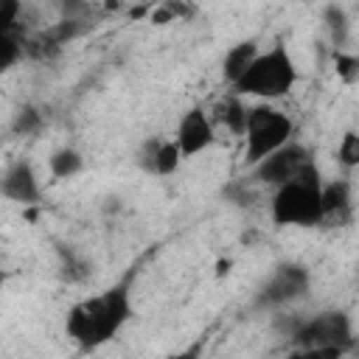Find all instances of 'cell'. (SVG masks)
I'll use <instances>...</instances> for the list:
<instances>
[{
  "mask_svg": "<svg viewBox=\"0 0 359 359\" xmlns=\"http://www.w3.org/2000/svg\"><path fill=\"white\" fill-rule=\"evenodd\" d=\"M129 317H132V292H129V278H126L70 306L65 331L81 351H95L107 345L126 325Z\"/></svg>",
  "mask_w": 359,
  "mask_h": 359,
  "instance_id": "cell-1",
  "label": "cell"
},
{
  "mask_svg": "<svg viewBox=\"0 0 359 359\" xmlns=\"http://www.w3.org/2000/svg\"><path fill=\"white\" fill-rule=\"evenodd\" d=\"M272 222L280 227H314L323 222V180L320 168L311 163L297 180L275 188L269 199Z\"/></svg>",
  "mask_w": 359,
  "mask_h": 359,
  "instance_id": "cell-2",
  "label": "cell"
},
{
  "mask_svg": "<svg viewBox=\"0 0 359 359\" xmlns=\"http://www.w3.org/2000/svg\"><path fill=\"white\" fill-rule=\"evenodd\" d=\"M297 81V67L292 53L283 42L272 45L269 50L258 53V59L250 65V70L233 84L236 95H255L261 101L283 98Z\"/></svg>",
  "mask_w": 359,
  "mask_h": 359,
  "instance_id": "cell-3",
  "label": "cell"
},
{
  "mask_svg": "<svg viewBox=\"0 0 359 359\" xmlns=\"http://www.w3.org/2000/svg\"><path fill=\"white\" fill-rule=\"evenodd\" d=\"M292 137V121L269 107V104H255L250 107V118H247V149H244V163L247 165H258L261 160H266L269 154H275L278 149H283Z\"/></svg>",
  "mask_w": 359,
  "mask_h": 359,
  "instance_id": "cell-4",
  "label": "cell"
},
{
  "mask_svg": "<svg viewBox=\"0 0 359 359\" xmlns=\"http://www.w3.org/2000/svg\"><path fill=\"white\" fill-rule=\"evenodd\" d=\"M292 342L297 348H342V351H348L353 345L351 317L339 309L317 311L314 317L300 320L297 331L292 334Z\"/></svg>",
  "mask_w": 359,
  "mask_h": 359,
  "instance_id": "cell-5",
  "label": "cell"
},
{
  "mask_svg": "<svg viewBox=\"0 0 359 359\" xmlns=\"http://www.w3.org/2000/svg\"><path fill=\"white\" fill-rule=\"evenodd\" d=\"M309 283H311V275L303 264H278L266 280L258 286L255 292V306L258 309H278V306H286L297 297H303L309 292Z\"/></svg>",
  "mask_w": 359,
  "mask_h": 359,
  "instance_id": "cell-6",
  "label": "cell"
},
{
  "mask_svg": "<svg viewBox=\"0 0 359 359\" xmlns=\"http://www.w3.org/2000/svg\"><path fill=\"white\" fill-rule=\"evenodd\" d=\"M311 163H314L311 151H309L306 146L289 140L283 149H278L275 154H269L266 160H261V163L252 168V180L261 182V185L280 188V185L297 180L300 171H303L306 165H311Z\"/></svg>",
  "mask_w": 359,
  "mask_h": 359,
  "instance_id": "cell-7",
  "label": "cell"
},
{
  "mask_svg": "<svg viewBox=\"0 0 359 359\" xmlns=\"http://www.w3.org/2000/svg\"><path fill=\"white\" fill-rule=\"evenodd\" d=\"M213 140H216V132H213L210 115H208L202 107H191V109L180 118L177 137H174V143L180 146V154H182V157H194V154L210 149Z\"/></svg>",
  "mask_w": 359,
  "mask_h": 359,
  "instance_id": "cell-8",
  "label": "cell"
},
{
  "mask_svg": "<svg viewBox=\"0 0 359 359\" xmlns=\"http://www.w3.org/2000/svg\"><path fill=\"white\" fill-rule=\"evenodd\" d=\"M0 191L6 199L11 202H22V205H34L39 202V182H36V174H34V165L28 160H14L6 174H3V182H0Z\"/></svg>",
  "mask_w": 359,
  "mask_h": 359,
  "instance_id": "cell-9",
  "label": "cell"
},
{
  "mask_svg": "<svg viewBox=\"0 0 359 359\" xmlns=\"http://www.w3.org/2000/svg\"><path fill=\"white\" fill-rule=\"evenodd\" d=\"M351 219V185L345 180H331L323 185V222L325 227H342Z\"/></svg>",
  "mask_w": 359,
  "mask_h": 359,
  "instance_id": "cell-10",
  "label": "cell"
},
{
  "mask_svg": "<svg viewBox=\"0 0 359 359\" xmlns=\"http://www.w3.org/2000/svg\"><path fill=\"white\" fill-rule=\"evenodd\" d=\"M247 118H250V109L241 104L238 95H224L213 104V112H210V121L224 126L227 132L233 135H244L247 132Z\"/></svg>",
  "mask_w": 359,
  "mask_h": 359,
  "instance_id": "cell-11",
  "label": "cell"
},
{
  "mask_svg": "<svg viewBox=\"0 0 359 359\" xmlns=\"http://www.w3.org/2000/svg\"><path fill=\"white\" fill-rule=\"evenodd\" d=\"M255 59H258V42H255V39H244V42L233 45V48L224 53V62H222V76H224V81L236 84V81L250 70V65H252Z\"/></svg>",
  "mask_w": 359,
  "mask_h": 359,
  "instance_id": "cell-12",
  "label": "cell"
},
{
  "mask_svg": "<svg viewBox=\"0 0 359 359\" xmlns=\"http://www.w3.org/2000/svg\"><path fill=\"white\" fill-rule=\"evenodd\" d=\"M81 165H84L81 154H79L76 149H70V146H62V149H56V151L50 154V174H53L56 180H67V177L79 174Z\"/></svg>",
  "mask_w": 359,
  "mask_h": 359,
  "instance_id": "cell-13",
  "label": "cell"
},
{
  "mask_svg": "<svg viewBox=\"0 0 359 359\" xmlns=\"http://www.w3.org/2000/svg\"><path fill=\"white\" fill-rule=\"evenodd\" d=\"M22 53H25V34L22 31L0 34V70H8Z\"/></svg>",
  "mask_w": 359,
  "mask_h": 359,
  "instance_id": "cell-14",
  "label": "cell"
},
{
  "mask_svg": "<svg viewBox=\"0 0 359 359\" xmlns=\"http://www.w3.org/2000/svg\"><path fill=\"white\" fill-rule=\"evenodd\" d=\"M39 129H42V112L36 107H20L14 112V121H11L14 135H36Z\"/></svg>",
  "mask_w": 359,
  "mask_h": 359,
  "instance_id": "cell-15",
  "label": "cell"
},
{
  "mask_svg": "<svg viewBox=\"0 0 359 359\" xmlns=\"http://www.w3.org/2000/svg\"><path fill=\"white\" fill-rule=\"evenodd\" d=\"M180 160H182L180 146H177L174 140H163L160 154H157V163H154V174H157V177H168V174H174L177 165H180Z\"/></svg>",
  "mask_w": 359,
  "mask_h": 359,
  "instance_id": "cell-16",
  "label": "cell"
},
{
  "mask_svg": "<svg viewBox=\"0 0 359 359\" xmlns=\"http://www.w3.org/2000/svg\"><path fill=\"white\" fill-rule=\"evenodd\" d=\"M323 20H325V25H328V31H331L334 42H337V45H342V42H345V31H348L345 8H342V6H325Z\"/></svg>",
  "mask_w": 359,
  "mask_h": 359,
  "instance_id": "cell-17",
  "label": "cell"
},
{
  "mask_svg": "<svg viewBox=\"0 0 359 359\" xmlns=\"http://www.w3.org/2000/svg\"><path fill=\"white\" fill-rule=\"evenodd\" d=\"M337 160L342 168H356L359 165V135L356 132H345L337 149Z\"/></svg>",
  "mask_w": 359,
  "mask_h": 359,
  "instance_id": "cell-18",
  "label": "cell"
},
{
  "mask_svg": "<svg viewBox=\"0 0 359 359\" xmlns=\"http://www.w3.org/2000/svg\"><path fill=\"white\" fill-rule=\"evenodd\" d=\"M59 255H62V278H65L67 283H79V280L87 278L90 266H87L81 258H76L70 250H59Z\"/></svg>",
  "mask_w": 359,
  "mask_h": 359,
  "instance_id": "cell-19",
  "label": "cell"
},
{
  "mask_svg": "<svg viewBox=\"0 0 359 359\" xmlns=\"http://www.w3.org/2000/svg\"><path fill=\"white\" fill-rule=\"evenodd\" d=\"M160 146H163V140H160V137H149V140H143V143H140V149H137V165H140L143 171L154 174V163H157Z\"/></svg>",
  "mask_w": 359,
  "mask_h": 359,
  "instance_id": "cell-20",
  "label": "cell"
},
{
  "mask_svg": "<svg viewBox=\"0 0 359 359\" xmlns=\"http://www.w3.org/2000/svg\"><path fill=\"white\" fill-rule=\"evenodd\" d=\"M342 348H297L289 353V359H342Z\"/></svg>",
  "mask_w": 359,
  "mask_h": 359,
  "instance_id": "cell-21",
  "label": "cell"
},
{
  "mask_svg": "<svg viewBox=\"0 0 359 359\" xmlns=\"http://www.w3.org/2000/svg\"><path fill=\"white\" fill-rule=\"evenodd\" d=\"M337 73H339L345 81H356V79H359V56H345V53H339V56H337Z\"/></svg>",
  "mask_w": 359,
  "mask_h": 359,
  "instance_id": "cell-22",
  "label": "cell"
},
{
  "mask_svg": "<svg viewBox=\"0 0 359 359\" xmlns=\"http://www.w3.org/2000/svg\"><path fill=\"white\" fill-rule=\"evenodd\" d=\"M188 11H191V8L180 6V3H165V6H160V8L151 11V22H168V20L182 17V14H188Z\"/></svg>",
  "mask_w": 359,
  "mask_h": 359,
  "instance_id": "cell-23",
  "label": "cell"
},
{
  "mask_svg": "<svg viewBox=\"0 0 359 359\" xmlns=\"http://www.w3.org/2000/svg\"><path fill=\"white\" fill-rule=\"evenodd\" d=\"M202 351H205V337H199V339L191 342L185 351H177V353H171V356H165V359H202Z\"/></svg>",
  "mask_w": 359,
  "mask_h": 359,
  "instance_id": "cell-24",
  "label": "cell"
}]
</instances>
